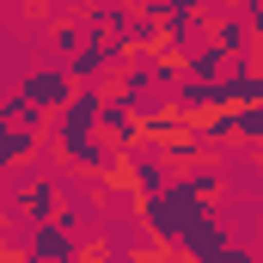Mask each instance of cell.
Here are the masks:
<instances>
[{
    "label": "cell",
    "instance_id": "obj_1",
    "mask_svg": "<svg viewBox=\"0 0 263 263\" xmlns=\"http://www.w3.org/2000/svg\"><path fill=\"white\" fill-rule=\"evenodd\" d=\"M31 98H37V104H55V98H62V80H31Z\"/></svg>",
    "mask_w": 263,
    "mask_h": 263
}]
</instances>
